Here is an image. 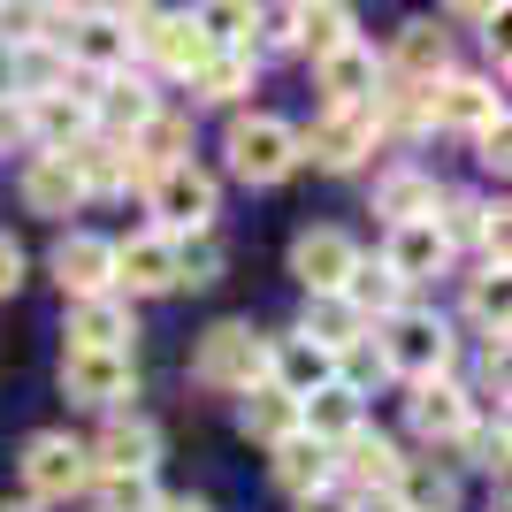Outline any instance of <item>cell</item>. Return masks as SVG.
I'll return each instance as SVG.
<instances>
[{
  "label": "cell",
  "instance_id": "1",
  "mask_svg": "<svg viewBox=\"0 0 512 512\" xmlns=\"http://www.w3.org/2000/svg\"><path fill=\"white\" fill-rule=\"evenodd\" d=\"M192 383L245 398L253 383H268V337H260L253 321H214L207 337H199V352H192Z\"/></svg>",
  "mask_w": 512,
  "mask_h": 512
},
{
  "label": "cell",
  "instance_id": "2",
  "mask_svg": "<svg viewBox=\"0 0 512 512\" xmlns=\"http://www.w3.org/2000/svg\"><path fill=\"white\" fill-rule=\"evenodd\" d=\"M375 360H383V375H406V383H436L451 367V329L436 314H413V306H398V314L383 321V344H375Z\"/></svg>",
  "mask_w": 512,
  "mask_h": 512
},
{
  "label": "cell",
  "instance_id": "3",
  "mask_svg": "<svg viewBox=\"0 0 512 512\" xmlns=\"http://www.w3.org/2000/svg\"><path fill=\"white\" fill-rule=\"evenodd\" d=\"M222 153H230V169L245 184H283V176L299 169V130L283 123V115H237Z\"/></svg>",
  "mask_w": 512,
  "mask_h": 512
},
{
  "label": "cell",
  "instance_id": "4",
  "mask_svg": "<svg viewBox=\"0 0 512 512\" xmlns=\"http://www.w3.org/2000/svg\"><path fill=\"white\" fill-rule=\"evenodd\" d=\"M146 207H153V222H161V237H207L222 199H214V176L207 169L176 161V169H161L146 184Z\"/></svg>",
  "mask_w": 512,
  "mask_h": 512
},
{
  "label": "cell",
  "instance_id": "5",
  "mask_svg": "<svg viewBox=\"0 0 512 512\" xmlns=\"http://www.w3.org/2000/svg\"><path fill=\"white\" fill-rule=\"evenodd\" d=\"M62 398L92 413H115L123 398H138V367L130 352H62Z\"/></svg>",
  "mask_w": 512,
  "mask_h": 512
},
{
  "label": "cell",
  "instance_id": "6",
  "mask_svg": "<svg viewBox=\"0 0 512 512\" xmlns=\"http://www.w3.org/2000/svg\"><path fill=\"white\" fill-rule=\"evenodd\" d=\"M16 467H23V490H39V497H77L92 482V459L69 428H39V436L23 444Z\"/></svg>",
  "mask_w": 512,
  "mask_h": 512
},
{
  "label": "cell",
  "instance_id": "7",
  "mask_svg": "<svg viewBox=\"0 0 512 512\" xmlns=\"http://www.w3.org/2000/svg\"><path fill=\"white\" fill-rule=\"evenodd\" d=\"M314 153L321 169H360L367 153H375V115L367 107H321L314 130L299 138V161Z\"/></svg>",
  "mask_w": 512,
  "mask_h": 512
},
{
  "label": "cell",
  "instance_id": "8",
  "mask_svg": "<svg viewBox=\"0 0 512 512\" xmlns=\"http://www.w3.org/2000/svg\"><path fill=\"white\" fill-rule=\"evenodd\" d=\"M352 268H360V245L344 230H299L291 237V276L306 283V299H337Z\"/></svg>",
  "mask_w": 512,
  "mask_h": 512
},
{
  "label": "cell",
  "instance_id": "9",
  "mask_svg": "<svg viewBox=\"0 0 512 512\" xmlns=\"http://www.w3.org/2000/svg\"><path fill=\"white\" fill-rule=\"evenodd\" d=\"M123 31H130V46H146L153 62L176 69V77H199V62L214 54L192 16H153V8H138V16H123Z\"/></svg>",
  "mask_w": 512,
  "mask_h": 512
},
{
  "label": "cell",
  "instance_id": "10",
  "mask_svg": "<svg viewBox=\"0 0 512 512\" xmlns=\"http://www.w3.org/2000/svg\"><path fill=\"white\" fill-rule=\"evenodd\" d=\"M92 459V482H115V474H153V459H161V428L138 421V413H115V421L100 428V444H85Z\"/></svg>",
  "mask_w": 512,
  "mask_h": 512
},
{
  "label": "cell",
  "instance_id": "11",
  "mask_svg": "<svg viewBox=\"0 0 512 512\" xmlns=\"http://www.w3.org/2000/svg\"><path fill=\"white\" fill-rule=\"evenodd\" d=\"M85 100H92V123L107 130V146H130V138L161 115V107H153V85H146V77H130V69H123V77H100Z\"/></svg>",
  "mask_w": 512,
  "mask_h": 512
},
{
  "label": "cell",
  "instance_id": "12",
  "mask_svg": "<svg viewBox=\"0 0 512 512\" xmlns=\"http://www.w3.org/2000/svg\"><path fill=\"white\" fill-rule=\"evenodd\" d=\"M329 467H337L360 497H383V490H398L406 459H398V444H390L383 428H360V436H344V444L329 451Z\"/></svg>",
  "mask_w": 512,
  "mask_h": 512
},
{
  "label": "cell",
  "instance_id": "13",
  "mask_svg": "<svg viewBox=\"0 0 512 512\" xmlns=\"http://www.w3.org/2000/svg\"><path fill=\"white\" fill-rule=\"evenodd\" d=\"M54 283L69 299H100L115 291V237H92V230H69L54 245Z\"/></svg>",
  "mask_w": 512,
  "mask_h": 512
},
{
  "label": "cell",
  "instance_id": "14",
  "mask_svg": "<svg viewBox=\"0 0 512 512\" xmlns=\"http://www.w3.org/2000/svg\"><path fill=\"white\" fill-rule=\"evenodd\" d=\"M115 283H123L130 299H161V291H176V237L161 230H138L115 245Z\"/></svg>",
  "mask_w": 512,
  "mask_h": 512
},
{
  "label": "cell",
  "instance_id": "15",
  "mask_svg": "<svg viewBox=\"0 0 512 512\" xmlns=\"http://www.w3.org/2000/svg\"><path fill=\"white\" fill-rule=\"evenodd\" d=\"M451 77V39L436 31V23H406L398 31V54H390L383 85H406V92H428Z\"/></svg>",
  "mask_w": 512,
  "mask_h": 512
},
{
  "label": "cell",
  "instance_id": "16",
  "mask_svg": "<svg viewBox=\"0 0 512 512\" xmlns=\"http://www.w3.org/2000/svg\"><path fill=\"white\" fill-rule=\"evenodd\" d=\"M406 421L421 428L428 444H459V436L474 428V398H467L459 383H451V375H436V383H413V398H406Z\"/></svg>",
  "mask_w": 512,
  "mask_h": 512
},
{
  "label": "cell",
  "instance_id": "17",
  "mask_svg": "<svg viewBox=\"0 0 512 512\" xmlns=\"http://www.w3.org/2000/svg\"><path fill=\"white\" fill-rule=\"evenodd\" d=\"M62 62H85L92 77H123V69H130L123 16H115V8H107V16H77V23H69V39H62Z\"/></svg>",
  "mask_w": 512,
  "mask_h": 512
},
{
  "label": "cell",
  "instance_id": "18",
  "mask_svg": "<svg viewBox=\"0 0 512 512\" xmlns=\"http://www.w3.org/2000/svg\"><path fill=\"white\" fill-rule=\"evenodd\" d=\"M130 337H138V321L115 291L69 306V352H130Z\"/></svg>",
  "mask_w": 512,
  "mask_h": 512
},
{
  "label": "cell",
  "instance_id": "19",
  "mask_svg": "<svg viewBox=\"0 0 512 512\" xmlns=\"http://www.w3.org/2000/svg\"><path fill=\"white\" fill-rule=\"evenodd\" d=\"M268 383L299 406V398H314V390L337 383V360H329L321 344H306V337H283V344H268Z\"/></svg>",
  "mask_w": 512,
  "mask_h": 512
},
{
  "label": "cell",
  "instance_id": "20",
  "mask_svg": "<svg viewBox=\"0 0 512 512\" xmlns=\"http://www.w3.org/2000/svg\"><path fill=\"white\" fill-rule=\"evenodd\" d=\"M321 92H329V107H367L375 92H383V62H375V46H367V39L337 46V54L321 62Z\"/></svg>",
  "mask_w": 512,
  "mask_h": 512
},
{
  "label": "cell",
  "instance_id": "21",
  "mask_svg": "<svg viewBox=\"0 0 512 512\" xmlns=\"http://www.w3.org/2000/svg\"><path fill=\"white\" fill-rule=\"evenodd\" d=\"M383 268L398 283H428V276H444V268H451V245L436 237V222H398L390 245H383Z\"/></svg>",
  "mask_w": 512,
  "mask_h": 512
},
{
  "label": "cell",
  "instance_id": "22",
  "mask_svg": "<svg viewBox=\"0 0 512 512\" xmlns=\"http://www.w3.org/2000/svg\"><path fill=\"white\" fill-rule=\"evenodd\" d=\"M505 107H497V85L482 77H444L428 85V123H451V130H490Z\"/></svg>",
  "mask_w": 512,
  "mask_h": 512
},
{
  "label": "cell",
  "instance_id": "23",
  "mask_svg": "<svg viewBox=\"0 0 512 512\" xmlns=\"http://www.w3.org/2000/svg\"><path fill=\"white\" fill-rule=\"evenodd\" d=\"M268 474H276V490H291L306 505V497H329V482H337V467H329V451L314 444V436H283L276 444V459H268Z\"/></svg>",
  "mask_w": 512,
  "mask_h": 512
},
{
  "label": "cell",
  "instance_id": "24",
  "mask_svg": "<svg viewBox=\"0 0 512 512\" xmlns=\"http://www.w3.org/2000/svg\"><path fill=\"white\" fill-rule=\"evenodd\" d=\"M360 428H367V413H360V390L329 383V390H314V398H299V436H314L321 451H337L344 436H360Z\"/></svg>",
  "mask_w": 512,
  "mask_h": 512
},
{
  "label": "cell",
  "instance_id": "25",
  "mask_svg": "<svg viewBox=\"0 0 512 512\" xmlns=\"http://www.w3.org/2000/svg\"><path fill=\"white\" fill-rule=\"evenodd\" d=\"M31 107V138L46 153H69L92 138V100H69V92H46V100H23Z\"/></svg>",
  "mask_w": 512,
  "mask_h": 512
},
{
  "label": "cell",
  "instance_id": "26",
  "mask_svg": "<svg viewBox=\"0 0 512 512\" xmlns=\"http://www.w3.org/2000/svg\"><path fill=\"white\" fill-rule=\"evenodd\" d=\"M237 428H245L253 444H268V451H276L283 436L299 428V406H291V398H283L276 383H253L245 398H237Z\"/></svg>",
  "mask_w": 512,
  "mask_h": 512
},
{
  "label": "cell",
  "instance_id": "27",
  "mask_svg": "<svg viewBox=\"0 0 512 512\" xmlns=\"http://www.w3.org/2000/svg\"><path fill=\"white\" fill-rule=\"evenodd\" d=\"M436 207H444V192H436V176H421V169L383 176V192H375V214H390V230H398V222H436Z\"/></svg>",
  "mask_w": 512,
  "mask_h": 512
},
{
  "label": "cell",
  "instance_id": "28",
  "mask_svg": "<svg viewBox=\"0 0 512 512\" xmlns=\"http://www.w3.org/2000/svg\"><path fill=\"white\" fill-rule=\"evenodd\" d=\"M23 207H31V214H69V207H85V192H77V176H69L62 153H39V161L23 169Z\"/></svg>",
  "mask_w": 512,
  "mask_h": 512
},
{
  "label": "cell",
  "instance_id": "29",
  "mask_svg": "<svg viewBox=\"0 0 512 512\" xmlns=\"http://www.w3.org/2000/svg\"><path fill=\"white\" fill-rule=\"evenodd\" d=\"M337 299L352 306V314H360V321H367V314H375V321H390V314H398V306H406V283L390 276L383 260H360V268L344 276V291H337Z\"/></svg>",
  "mask_w": 512,
  "mask_h": 512
},
{
  "label": "cell",
  "instance_id": "30",
  "mask_svg": "<svg viewBox=\"0 0 512 512\" xmlns=\"http://www.w3.org/2000/svg\"><path fill=\"white\" fill-rule=\"evenodd\" d=\"M69 161V176H77V192H123L130 184V161H123V146H107V138H85V146H69L62 153Z\"/></svg>",
  "mask_w": 512,
  "mask_h": 512
},
{
  "label": "cell",
  "instance_id": "31",
  "mask_svg": "<svg viewBox=\"0 0 512 512\" xmlns=\"http://www.w3.org/2000/svg\"><path fill=\"white\" fill-rule=\"evenodd\" d=\"M306 344H321V352H329V360H337V352H352V344H367V321L352 314V306L344 299H306V329H299Z\"/></svg>",
  "mask_w": 512,
  "mask_h": 512
},
{
  "label": "cell",
  "instance_id": "32",
  "mask_svg": "<svg viewBox=\"0 0 512 512\" xmlns=\"http://www.w3.org/2000/svg\"><path fill=\"white\" fill-rule=\"evenodd\" d=\"M245 92H253V62L245 54H207L192 77V100H214V107H237Z\"/></svg>",
  "mask_w": 512,
  "mask_h": 512
},
{
  "label": "cell",
  "instance_id": "33",
  "mask_svg": "<svg viewBox=\"0 0 512 512\" xmlns=\"http://www.w3.org/2000/svg\"><path fill=\"white\" fill-rule=\"evenodd\" d=\"M390 497H398L406 512H459V482H451V474H436V467H406Z\"/></svg>",
  "mask_w": 512,
  "mask_h": 512
},
{
  "label": "cell",
  "instance_id": "34",
  "mask_svg": "<svg viewBox=\"0 0 512 512\" xmlns=\"http://www.w3.org/2000/svg\"><path fill=\"white\" fill-rule=\"evenodd\" d=\"M299 46H314V62L352 46V8H299Z\"/></svg>",
  "mask_w": 512,
  "mask_h": 512
},
{
  "label": "cell",
  "instance_id": "35",
  "mask_svg": "<svg viewBox=\"0 0 512 512\" xmlns=\"http://www.w3.org/2000/svg\"><path fill=\"white\" fill-rule=\"evenodd\" d=\"M222 276V253H214V237H176V283H214Z\"/></svg>",
  "mask_w": 512,
  "mask_h": 512
},
{
  "label": "cell",
  "instance_id": "36",
  "mask_svg": "<svg viewBox=\"0 0 512 512\" xmlns=\"http://www.w3.org/2000/svg\"><path fill=\"white\" fill-rule=\"evenodd\" d=\"M161 497H153V474H115V482H100V512H153Z\"/></svg>",
  "mask_w": 512,
  "mask_h": 512
},
{
  "label": "cell",
  "instance_id": "37",
  "mask_svg": "<svg viewBox=\"0 0 512 512\" xmlns=\"http://www.w3.org/2000/svg\"><path fill=\"white\" fill-rule=\"evenodd\" d=\"M459 444H467L474 467H505V421H497V428H467Z\"/></svg>",
  "mask_w": 512,
  "mask_h": 512
},
{
  "label": "cell",
  "instance_id": "38",
  "mask_svg": "<svg viewBox=\"0 0 512 512\" xmlns=\"http://www.w3.org/2000/svg\"><path fill=\"white\" fill-rule=\"evenodd\" d=\"M39 39V8H0V46L16 54V46Z\"/></svg>",
  "mask_w": 512,
  "mask_h": 512
},
{
  "label": "cell",
  "instance_id": "39",
  "mask_svg": "<svg viewBox=\"0 0 512 512\" xmlns=\"http://www.w3.org/2000/svg\"><path fill=\"white\" fill-rule=\"evenodd\" d=\"M512 130H505V115H497V123L490 130H474V153H482V169H497V176H505V161H512Z\"/></svg>",
  "mask_w": 512,
  "mask_h": 512
},
{
  "label": "cell",
  "instance_id": "40",
  "mask_svg": "<svg viewBox=\"0 0 512 512\" xmlns=\"http://www.w3.org/2000/svg\"><path fill=\"white\" fill-rule=\"evenodd\" d=\"M31 138V107L23 100H0V146H23Z\"/></svg>",
  "mask_w": 512,
  "mask_h": 512
},
{
  "label": "cell",
  "instance_id": "41",
  "mask_svg": "<svg viewBox=\"0 0 512 512\" xmlns=\"http://www.w3.org/2000/svg\"><path fill=\"white\" fill-rule=\"evenodd\" d=\"M16 283H23V245H16L8 230H0V299H8Z\"/></svg>",
  "mask_w": 512,
  "mask_h": 512
},
{
  "label": "cell",
  "instance_id": "42",
  "mask_svg": "<svg viewBox=\"0 0 512 512\" xmlns=\"http://www.w3.org/2000/svg\"><path fill=\"white\" fill-rule=\"evenodd\" d=\"M352 512H406V505H398V497L383 490V497H360V505H352Z\"/></svg>",
  "mask_w": 512,
  "mask_h": 512
},
{
  "label": "cell",
  "instance_id": "43",
  "mask_svg": "<svg viewBox=\"0 0 512 512\" xmlns=\"http://www.w3.org/2000/svg\"><path fill=\"white\" fill-rule=\"evenodd\" d=\"M153 512H214V505H199V497H161Z\"/></svg>",
  "mask_w": 512,
  "mask_h": 512
},
{
  "label": "cell",
  "instance_id": "44",
  "mask_svg": "<svg viewBox=\"0 0 512 512\" xmlns=\"http://www.w3.org/2000/svg\"><path fill=\"white\" fill-rule=\"evenodd\" d=\"M299 512H352V505H344V497H306Z\"/></svg>",
  "mask_w": 512,
  "mask_h": 512
},
{
  "label": "cell",
  "instance_id": "45",
  "mask_svg": "<svg viewBox=\"0 0 512 512\" xmlns=\"http://www.w3.org/2000/svg\"><path fill=\"white\" fill-rule=\"evenodd\" d=\"M0 512H39V505H8V497H0Z\"/></svg>",
  "mask_w": 512,
  "mask_h": 512
}]
</instances>
